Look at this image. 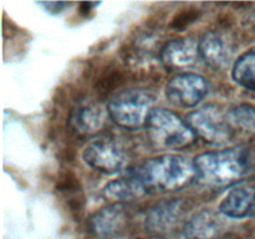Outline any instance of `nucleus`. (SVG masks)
<instances>
[{"instance_id":"obj_16","label":"nucleus","mask_w":255,"mask_h":239,"mask_svg":"<svg viewBox=\"0 0 255 239\" xmlns=\"http://www.w3.org/2000/svg\"><path fill=\"white\" fill-rule=\"evenodd\" d=\"M232 76L239 86L255 91V47H252L236 60Z\"/></svg>"},{"instance_id":"obj_10","label":"nucleus","mask_w":255,"mask_h":239,"mask_svg":"<svg viewBox=\"0 0 255 239\" xmlns=\"http://www.w3.org/2000/svg\"><path fill=\"white\" fill-rule=\"evenodd\" d=\"M69 123L72 131L81 136H94L106 123V111L96 101L85 100L77 104L71 111Z\"/></svg>"},{"instance_id":"obj_15","label":"nucleus","mask_w":255,"mask_h":239,"mask_svg":"<svg viewBox=\"0 0 255 239\" xmlns=\"http://www.w3.org/2000/svg\"><path fill=\"white\" fill-rule=\"evenodd\" d=\"M211 211L198 212L184 227V234L189 239H213L221 231V222Z\"/></svg>"},{"instance_id":"obj_2","label":"nucleus","mask_w":255,"mask_h":239,"mask_svg":"<svg viewBox=\"0 0 255 239\" xmlns=\"http://www.w3.org/2000/svg\"><path fill=\"white\" fill-rule=\"evenodd\" d=\"M147 189L176 192L197 179L194 162L181 154H162L147 159L133 172Z\"/></svg>"},{"instance_id":"obj_14","label":"nucleus","mask_w":255,"mask_h":239,"mask_svg":"<svg viewBox=\"0 0 255 239\" xmlns=\"http://www.w3.org/2000/svg\"><path fill=\"white\" fill-rule=\"evenodd\" d=\"M183 207L181 201H166L158 203L148 212L146 227L153 233H164L173 228L182 217Z\"/></svg>"},{"instance_id":"obj_12","label":"nucleus","mask_w":255,"mask_h":239,"mask_svg":"<svg viewBox=\"0 0 255 239\" xmlns=\"http://www.w3.org/2000/svg\"><path fill=\"white\" fill-rule=\"evenodd\" d=\"M219 212L229 218H255V184L232 189L219 204Z\"/></svg>"},{"instance_id":"obj_7","label":"nucleus","mask_w":255,"mask_h":239,"mask_svg":"<svg viewBox=\"0 0 255 239\" xmlns=\"http://www.w3.org/2000/svg\"><path fill=\"white\" fill-rule=\"evenodd\" d=\"M209 91V85L203 76L193 72H181L169 80L166 89L167 99L183 109L196 107Z\"/></svg>"},{"instance_id":"obj_3","label":"nucleus","mask_w":255,"mask_h":239,"mask_svg":"<svg viewBox=\"0 0 255 239\" xmlns=\"http://www.w3.org/2000/svg\"><path fill=\"white\" fill-rule=\"evenodd\" d=\"M144 127L152 144L161 149L186 148L196 139L186 120L166 109L152 110Z\"/></svg>"},{"instance_id":"obj_5","label":"nucleus","mask_w":255,"mask_h":239,"mask_svg":"<svg viewBox=\"0 0 255 239\" xmlns=\"http://www.w3.org/2000/svg\"><path fill=\"white\" fill-rule=\"evenodd\" d=\"M186 122L196 137L211 144H224L234 137L233 126L229 121L228 111L218 105H204L186 117Z\"/></svg>"},{"instance_id":"obj_11","label":"nucleus","mask_w":255,"mask_h":239,"mask_svg":"<svg viewBox=\"0 0 255 239\" xmlns=\"http://www.w3.org/2000/svg\"><path fill=\"white\" fill-rule=\"evenodd\" d=\"M126 216L119 204L99 209L89 218V229L100 239L112 238L124 231Z\"/></svg>"},{"instance_id":"obj_19","label":"nucleus","mask_w":255,"mask_h":239,"mask_svg":"<svg viewBox=\"0 0 255 239\" xmlns=\"http://www.w3.org/2000/svg\"><path fill=\"white\" fill-rule=\"evenodd\" d=\"M99 5V2H81L79 6V11L81 12V14H89L90 11H91V9L94 6H97Z\"/></svg>"},{"instance_id":"obj_1","label":"nucleus","mask_w":255,"mask_h":239,"mask_svg":"<svg viewBox=\"0 0 255 239\" xmlns=\"http://www.w3.org/2000/svg\"><path fill=\"white\" fill-rule=\"evenodd\" d=\"M197 181L203 186L223 189L243 181L251 172V152L243 146L211 151L193 159Z\"/></svg>"},{"instance_id":"obj_6","label":"nucleus","mask_w":255,"mask_h":239,"mask_svg":"<svg viewBox=\"0 0 255 239\" xmlns=\"http://www.w3.org/2000/svg\"><path fill=\"white\" fill-rule=\"evenodd\" d=\"M84 161L91 168L106 174H114L125 168L127 153L119 142L111 138H100L92 141L85 148Z\"/></svg>"},{"instance_id":"obj_9","label":"nucleus","mask_w":255,"mask_h":239,"mask_svg":"<svg viewBox=\"0 0 255 239\" xmlns=\"http://www.w3.org/2000/svg\"><path fill=\"white\" fill-rule=\"evenodd\" d=\"M201 59L213 70H223L233 56V45L226 34L217 30L207 31L198 41Z\"/></svg>"},{"instance_id":"obj_13","label":"nucleus","mask_w":255,"mask_h":239,"mask_svg":"<svg viewBox=\"0 0 255 239\" xmlns=\"http://www.w3.org/2000/svg\"><path fill=\"white\" fill-rule=\"evenodd\" d=\"M147 191L148 189L144 187L141 179L132 173L129 177H122L109 182L102 189V196L112 203L121 204L142 198Z\"/></svg>"},{"instance_id":"obj_18","label":"nucleus","mask_w":255,"mask_h":239,"mask_svg":"<svg viewBox=\"0 0 255 239\" xmlns=\"http://www.w3.org/2000/svg\"><path fill=\"white\" fill-rule=\"evenodd\" d=\"M39 4L41 5V6L46 7L47 11L52 12V14H57V12L61 11L65 6H67V5H69V4H66V2H54V1L39 2Z\"/></svg>"},{"instance_id":"obj_4","label":"nucleus","mask_w":255,"mask_h":239,"mask_svg":"<svg viewBox=\"0 0 255 239\" xmlns=\"http://www.w3.org/2000/svg\"><path fill=\"white\" fill-rule=\"evenodd\" d=\"M154 100V95L146 89L124 90L110 100L107 114L117 126L137 129L146 124Z\"/></svg>"},{"instance_id":"obj_17","label":"nucleus","mask_w":255,"mask_h":239,"mask_svg":"<svg viewBox=\"0 0 255 239\" xmlns=\"http://www.w3.org/2000/svg\"><path fill=\"white\" fill-rule=\"evenodd\" d=\"M229 121L234 132L254 136L255 134V107L248 104H241L228 110Z\"/></svg>"},{"instance_id":"obj_8","label":"nucleus","mask_w":255,"mask_h":239,"mask_svg":"<svg viewBox=\"0 0 255 239\" xmlns=\"http://www.w3.org/2000/svg\"><path fill=\"white\" fill-rule=\"evenodd\" d=\"M201 59L198 42L192 37H183L166 42L159 52V60L167 71H186Z\"/></svg>"}]
</instances>
